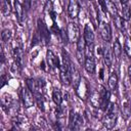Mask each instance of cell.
<instances>
[{
	"instance_id": "obj_1",
	"label": "cell",
	"mask_w": 131,
	"mask_h": 131,
	"mask_svg": "<svg viewBox=\"0 0 131 131\" xmlns=\"http://www.w3.org/2000/svg\"><path fill=\"white\" fill-rule=\"evenodd\" d=\"M105 115L102 119V125L106 129H113L116 125L117 122V112H116V104L114 103H108L106 110H105Z\"/></svg>"
},
{
	"instance_id": "obj_2",
	"label": "cell",
	"mask_w": 131,
	"mask_h": 131,
	"mask_svg": "<svg viewBox=\"0 0 131 131\" xmlns=\"http://www.w3.org/2000/svg\"><path fill=\"white\" fill-rule=\"evenodd\" d=\"M27 85L29 89L36 95V97H42V92L44 88V82L41 80H36V79H28L27 80Z\"/></svg>"
},
{
	"instance_id": "obj_3",
	"label": "cell",
	"mask_w": 131,
	"mask_h": 131,
	"mask_svg": "<svg viewBox=\"0 0 131 131\" xmlns=\"http://www.w3.org/2000/svg\"><path fill=\"white\" fill-rule=\"evenodd\" d=\"M20 97L23 100V104L25 107L29 108L34 105L35 103V97L34 93L29 89V87H23L20 90Z\"/></svg>"
},
{
	"instance_id": "obj_4",
	"label": "cell",
	"mask_w": 131,
	"mask_h": 131,
	"mask_svg": "<svg viewBox=\"0 0 131 131\" xmlns=\"http://www.w3.org/2000/svg\"><path fill=\"white\" fill-rule=\"evenodd\" d=\"M67 36L69 41L71 42H77L78 39L80 38V33H79V28L76 23H69L68 28H67Z\"/></svg>"
},
{
	"instance_id": "obj_5",
	"label": "cell",
	"mask_w": 131,
	"mask_h": 131,
	"mask_svg": "<svg viewBox=\"0 0 131 131\" xmlns=\"http://www.w3.org/2000/svg\"><path fill=\"white\" fill-rule=\"evenodd\" d=\"M99 34L101 36V38L103 39V41L105 42H110L111 39H112V34H111V28H110V25L103 20H100L99 21Z\"/></svg>"
},
{
	"instance_id": "obj_6",
	"label": "cell",
	"mask_w": 131,
	"mask_h": 131,
	"mask_svg": "<svg viewBox=\"0 0 131 131\" xmlns=\"http://www.w3.org/2000/svg\"><path fill=\"white\" fill-rule=\"evenodd\" d=\"M83 125V119L79 114H75L74 112H71L70 116V128L78 130Z\"/></svg>"
},
{
	"instance_id": "obj_7",
	"label": "cell",
	"mask_w": 131,
	"mask_h": 131,
	"mask_svg": "<svg viewBox=\"0 0 131 131\" xmlns=\"http://www.w3.org/2000/svg\"><path fill=\"white\" fill-rule=\"evenodd\" d=\"M80 12V5L77 0H70L68 5V14L71 18H76Z\"/></svg>"
},
{
	"instance_id": "obj_8",
	"label": "cell",
	"mask_w": 131,
	"mask_h": 131,
	"mask_svg": "<svg viewBox=\"0 0 131 131\" xmlns=\"http://www.w3.org/2000/svg\"><path fill=\"white\" fill-rule=\"evenodd\" d=\"M13 8H14V11H15V14H16V17H17V20L23 24L24 23V19H25V8L24 6L21 5V3L18 1V0H14L13 1Z\"/></svg>"
},
{
	"instance_id": "obj_9",
	"label": "cell",
	"mask_w": 131,
	"mask_h": 131,
	"mask_svg": "<svg viewBox=\"0 0 131 131\" xmlns=\"http://www.w3.org/2000/svg\"><path fill=\"white\" fill-rule=\"evenodd\" d=\"M46 60H47V63H48L49 67H51V68H58L59 69V67H60L59 59L53 53V51L50 50V49H48L47 52H46Z\"/></svg>"
},
{
	"instance_id": "obj_10",
	"label": "cell",
	"mask_w": 131,
	"mask_h": 131,
	"mask_svg": "<svg viewBox=\"0 0 131 131\" xmlns=\"http://www.w3.org/2000/svg\"><path fill=\"white\" fill-rule=\"evenodd\" d=\"M83 37H84V39H85L87 44H91L94 41V33H93V30L91 29L89 24H86L85 27H84Z\"/></svg>"
},
{
	"instance_id": "obj_11",
	"label": "cell",
	"mask_w": 131,
	"mask_h": 131,
	"mask_svg": "<svg viewBox=\"0 0 131 131\" xmlns=\"http://www.w3.org/2000/svg\"><path fill=\"white\" fill-rule=\"evenodd\" d=\"M38 29H39L41 38H42L45 42H48V40H49V31H48V29L46 28L45 24H44L41 19H38Z\"/></svg>"
},
{
	"instance_id": "obj_12",
	"label": "cell",
	"mask_w": 131,
	"mask_h": 131,
	"mask_svg": "<svg viewBox=\"0 0 131 131\" xmlns=\"http://www.w3.org/2000/svg\"><path fill=\"white\" fill-rule=\"evenodd\" d=\"M90 103L93 107H100L101 105V95L99 93V91H93L90 94Z\"/></svg>"
},
{
	"instance_id": "obj_13",
	"label": "cell",
	"mask_w": 131,
	"mask_h": 131,
	"mask_svg": "<svg viewBox=\"0 0 131 131\" xmlns=\"http://www.w3.org/2000/svg\"><path fill=\"white\" fill-rule=\"evenodd\" d=\"M84 67H85V70L89 74H94L95 70H96V64H95V61H94V57H86L85 62H84Z\"/></svg>"
},
{
	"instance_id": "obj_14",
	"label": "cell",
	"mask_w": 131,
	"mask_h": 131,
	"mask_svg": "<svg viewBox=\"0 0 131 131\" xmlns=\"http://www.w3.org/2000/svg\"><path fill=\"white\" fill-rule=\"evenodd\" d=\"M76 90H77V93L79 94V96L81 98H85L86 97V94H87V85L85 83V81L83 79L80 80L78 86L76 87Z\"/></svg>"
},
{
	"instance_id": "obj_15",
	"label": "cell",
	"mask_w": 131,
	"mask_h": 131,
	"mask_svg": "<svg viewBox=\"0 0 131 131\" xmlns=\"http://www.w3.org/2000/svg\"><path fill=\"white\" fill-rule=\"evenodd\" d=\"M105 5H106V11L112 15L115 16L118 14V8L117 5L113 0H105Z\"/></svg>"
},
{
	"instance_id": "obj_16",
	"label": "cell",
	"mask_w": 131,
	"mask_h": 131,
	"mask_svg": "<svg viewBox=\"0 0 131 131\" xmlns=\"http://www.w3.org/2000/svg\"><path fill=\"white\" fill-rule=\"evenodd\" d=\"M1 104H2V107L4 110L9 108L12 104V97L8 93H3L1 96Z\"/></svg>"
},
{
	"instance_id": "obj_17",
	"label": "cell",
	"mask_w": 131,
	"mask_h": 131,
	"mask_svg": "<svg viewBox=\"0 0 131 131\" xmlns=\"http://www.w3.org/2000/svg\"><path fill=\"white\" fill-rule=\"evenodd\" d=\"M113 57H114V53L112 51V49H104V53H103V59H104V63L106 67H111L113 63Z\"/></svg>"
},
{
	"instance_id": "obj_18",
	"label": "cell",
	"mask_w": 131,
	"mask_h": 131,
	"mask_svg": "<svg viewBox=\"0 0 131 131\" xmlns=\"http://www.w3.org/2000/svg\"><path fill=\"white\" fill-rule=\"evenodd\" d=\"M112 51H113L115 57L119 58L121 56V54H122V46H121V43L119 42V40H115V42L113 43Z\"/></svg>"
},
{
	"instance_id": "obj_19",
	"label": "cell",
	"mask_w": 131,
	"mask_h": 131,
	"mask_svg": "<svg viewBox=\"0 0 131 131\" xmlns=\"http://www.w3.org/2000/svg\"><path fill=\"white\" fill-rule=\"evenodd\" d=\"M118 82H119V78L116 74H112L107 80V85H108V88L111 90H115L118 86Z\"/></svg>"
},
{
	"instance_id": "obj_20",
	"label": "cell",
	"mask_w": 131,
	"mask_h": 131,
	"mask_svg": "<svg viewBox=\"0 0 131 131\" xmlns=\"http://www.w3.org/2000/svg\"><path fill=\"white\" fill-rule=\"evenodd\" d=\"M122 17L125 20L131 19V16H130V7H129V5L127 3L126 4H122Z\"/></svg>"
},
{
	"instance_id": "obj_21",
	"label": "cell",
	"mask_w": 131,
	"mask_h": 131,
	"mask_svg": "<svg viewBox=\"0 0 131 131\" xmlns=\"http://www.w3.org/2000/svg\"><path fill=\"white\" fill-rule=\"evenodd\" d=\"M52 99H53V101H54V103L56 105H60L61 102H62V96H61L60 91H58L56 89L53 90V92H52Z\"/></svg>"
},
{
	"instance_id": "obj_22",
	"label": "cell",
	"mask_w": 131,
	"mask_h": 131,
	"mask_svg": "<svg viewBox=\"0 0 131 131\" xmlns=\"http://www.w3.org/2000/svg\"><path fill=\"white\" fill-rule=\"evenodd\" d=\"M130 115H131V106H130V104L124 103L123 107H122V116H123V118L125 120H127V119H129Z\"/></svg>"
},
{
	"instance_id": "obj_23",
	"label": "cell",
	"mask_w": 131,
	"mask_h": 131,
	"mask_svg": "<svg viewBox=\"0 0 131 131\" xmlns=\"http://www.w3.org/2000/svg\"><path fill=\"white\" fill-rule=\"evenodd\" d=\"M124 51L128 57H131V38L127 37L124 43Z\"/></svg>"
},
{
	"instance_id": "obj_24",
	"label": "cell",
	"mask_w": 131,
	"mask_h": 131,
	"mask_svg": "<svg viewBox=\"0 0 131 131\" xmlns=\"http://www.w3.org/2000/svg\"><path fill=\"white\" fill-rule=\"evenodd\" d=\"M76 57L79 61L80 64H84L85 59H86V55H85V50H77L76 52Z\"/></svg>"
},
{
	"instance_id": "obj_25",
	"label": "cell",
	"mask_w": 131,
	"mask_h": 131,
	"mask_svg": "<svg viewBox=\"0 0 131 131\" xmlns=\"http://www.w3.org/2000/svg\"><path fill=\"white\" fill-rule=\"evenodd\" d=\"M93 54H94V45H93V43L87 44L86 48H85V55H86V57H93Z\"/></svg>"
},
{
	"instance_id": "obj_26",
	"label": "cell",
	"mask_w": 131,
	"mask_h": 131,
	"mask_svg": "<svg viewBox=\"0 0 131 131\" xmlns=\"http://www.w3.org/2000/svg\"><path fill=\"white\" fill-rule=\"evenodd\" d=\"M76 43H77V50H85L87 43H86L84 37H81L80 36V38L78 39V41Z\"/></svg>"
},
{
	"instance_id": "obj_27",
	"label": "cell",
	"mask_w": 131,
	"mask_h": 131,
	"mask_svg": "<svg viewBox=\"0 0 131 131\" xmlns=\"http://www.w3.org/2000/svg\"><path fill=\"white\" fill-rule=\"evenodd\" d=\"M1 38H2V41L3 42H7L11 38V31L8 30V29L3 30L2 33H1Z\"/></svg>"
},
{
	"instance_id": "obj_28",
	"label": "cell",
	"mask_w": 131,
	"mask_h": 131,
	"mask_svg": "<svg viewBox=\"0 0 131 131\" xmlns=\"http://www.w3.org/2000/svg\"><path fill=\"white\" fill-rule=\"evenodd\" d=\"M3 14H8L10 12V4L8 0H3L2 1V8H1Z\"/></svg>"
},
{
	"instance_id": "obj_29",
	"label": "cell",
	"mask_w": 131,
	"mask_h": 131,
	"mask_svg": "<svg viewBox=\"0 0 131 131\" xmlns=\"http://www.w3.org/2000/svg\"><path fill=\"white\" fill-rule=\"evenodd\" d=\"M31 4H32V0H24V6H25V9H26L27 11L30 10Z\"/></svg>"
},
{
	"instance_id": "obj_30",
	"label": "cell",
	"mask_w": 131,
	"mask_h": 131,
	"mask_svg": "<svg viewBox=\"0 0 131 131\" xmlns=\"http://www.w3.org/2000/svg\"><path fill=\"white\" fill-rule=\"evenodd\" d=\"M97 2H98V4L100 5V7H101L102 11L106 12V5H105V0H97Z\"/></svg>"
},
{
	"instance_id": "obj_31",
	"label": "cell",
	"mask_w": 131,
	"mask_h": 131,
	"mask_svg": "<svg viewBox=\"0 0 131 131\" xmlns=\"http://www.w3.org/2000/svg\"><path fill=\"white\" fill-rule=\"evenodd\" d=\"M127 74H128V78L129 80L131 81V66L128 67V70H127Z\"/></svg>"
},
{
	"instance_id": "obj_32",
	"label": "cell",
	"mask_w": 131,
	"mask_h": 131,
	"mask_svg": "<svg viewBox=\"0 0 131 131\" xmlns=\"http://www.w3.org/2000/svg\"><path fill=\"white\" fill-rule=\"evenodd\" d=\"M120 2H121V4H126V3H128V0H120Z\"/></svg>"
},
{
	"instance_id": "obj_33",
	"label": "cell",
	"mask_w": 131,
	"mask_h": 131,
	"mask_svg": "<svg viewBox=\"0 0 131 131\" xmlns=\"http://www.w3.org/2000/svg\"><path fill=\"white\" fill-rule=\"evenodd\" d=\"M100 78H101V79L103 78V71H102V70L100 71Z\"/></svg>"
},
{
	"instance_id": "obj_34",
	"label": "cell",
	"mask_w": 131,
	"mask_h": 131,
	"mask_svg": "<svg viewBox=\"0 0 131 131\" xmlns=\"http://www.w3.org/2000/svg\"><path fill=\"white\" fill-rule=\"evenodd\" d=\"M129 7H130V16H131V5H130Z\"/></svg>"
},
{
	"instance_id": "obj_35",
	"label": "cell",
	"mask_w": 131,
	"mask_h": 131,
	"mask_svg": "<svg viewBox=\"0 0 131 131\" xmlns=\"http://www.w3.org/2000/svg\"><path fill=\"white\" fill-rule=\"evenodd\" d=\"M88 1H92V0H88Z\"/></svg>"
},
{
	"instance_id": "obj_36",
	"label": "cell",
	"mask_w": 131,
	"mask_h": 131,
	"mask_svg": "<svg viewBox=\"0 0 131 131\" xmlns=\"http://www.w3.org/2000/svg\"><path fill=\"white\" fill-rule=\"evenodd\" d=\"M130 106H131V102H130Z\"/></svg>"
}]
</instances>
